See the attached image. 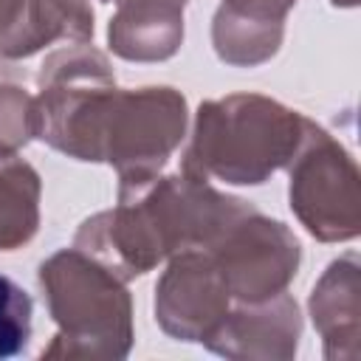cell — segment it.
Instances as JSON below:
<instances>
[{"mask_svg": "<svg viewBox=\"0 0 361 361\" xmlns=\"http://www.w3.org/2000/svg\"><path fill=\"white\" fill-rule=\"evenodd\" d=\"M302 118L259 96H231L200 107L189 164L228 183H262L296 147Z\"/></svg>", "mask_w": 361, "mask_h": 361, "instance_id": "6da1fadb", "label": "cell"}, {"mask_svg": "<svg viewBox=\"0 0 361 361\" xmlns=\"http://www.w3.org/2000/svg\"><path fill=\"white\" fill-rule=\"evenodd\" d=\"M37 226V175L28 164L0 152V248L25 243Z\"/></svg>", "mask_w": 361, "mask_h": 361, "instance_id": "7a4b0ae2", "label": "cell"}, {"mask_svg": "<svg viewBox=\"0 0 361 361\" xmlns=\"http://www.w3.org/2000/svg\"><path fill=\"white\" fill-rule=\"evenodd\" d=\"M293 0H226L217 20H214V31L240 25V23H251L248 31V62H259L268 54L276 51L279 37L268 31V25L282 28V14Z\"/></svg>", "mask_w": 361, "mask_h": 361, "instance_id": "3957f363", "label": "cell"}, {"mask_svg": "<svg viewBox=\"0 0 361 361\" xmlns=\"http://www.w3.org/2000/svg\"><path fill=\"white\" fill-rule=\"evenodd\" d=\"M31 338V296L0 274V358H14Z\"/></svg>", "mask_w": 361, "mask_h": 361, "instance_id": "277c9868", "label": "cell"}]
</instances>
